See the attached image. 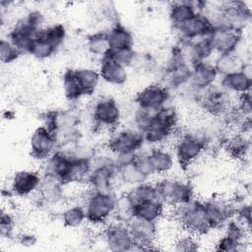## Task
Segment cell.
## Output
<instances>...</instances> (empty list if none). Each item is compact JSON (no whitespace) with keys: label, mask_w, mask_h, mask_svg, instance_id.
I'll use <instances>...</instances> for the list:
<instances>
[{"label":"cell","mask_w":252,"mask_h":252,"mask_svg":"<svg viewBox=\"0 0 252 252\" xmlns=\"http://www.w3.org/2000/svg\"><path fill=\"white\" fill-rule=\"evenodd\" d=\"M43 23L44 16L40 11H30L10 30L7 39L22 54H30Z\"/></svg>","instance_id":"6da1fadb"},{"label":"cell","mask_w":252,"mask_h":252,"mask_svg":"<svg viewBox=\"0 0 252 252\" xmlns=\"http://www.w3.org/2000/svg\"><path fill=\"white\" fill-rule=\"evenodd\" d=\"M177 123L178 114L173 106L167 104L155 110L150 124L142 132L145 143L160 146L174 133Z\"/></svg>","instance_id":"7a4b0ae2"},{"label":"cell","mask_w":252,"mask_h":252,"mask_svg":"<svg viewBox=\"0 0 252 252\" xmlns=\"http://www.w3.org/2000/svg\"><path fill=\"white\" fill-rule=\"evenodd\" d=\"M117 165L113 155L96 154L92 159V169L87 185L91 190L101 192H115Z\"/></svg>","instance_id":"3957f363"},{"label":"cell","mask_w":252,"mask_h":252,"mask_svg":"<svg viewBox=\"0 0 252 252\" xmlns=\"http://www.w3.org/2000/svg\"><path fill=\"white\" fill-rule=\"evenodd\" d=\"M210 20L214 27H225L243 32L251 22V9L243 1L222 2Z\"/></svg>","instance_id":"277c9868"},{"label":"cell","mask_w":252,"mask_h":252,"mask_svg":"<svg viewBox=\"0 0 252 252\" xmlns=\"http://www.w3.org/2000/svg\"><path fill=\"white\" fill-rule=\"evenodd\" d=\"M208 145L209 139L206 132L200 130L184 132L174 144V158L179 166L185 170L200 158Z\"/></svg>","instance_id":"5b68a950"},{"label":"cell","mask_w":252,"mask_h":252,"mask_svg":"<svg viewBox=\"0 0 252 252\" xmlns=\"http://www.w3.org/2000/svg\"><path fill=\"white\" fill-rule=\"evenodd\" d=\"M174 210L175 218L185 232L201 236L213 229L202 200L194 198L191 201L174 208Z\"/></svg>","instance_id":"8992f818"},{"label":"cell","mask_w":252,"mask_h":252,"mask_svg":"<svg viewBox=\"0 0 252 252\" xmlns=\"http://www.w3.org/2000/svg\"><path fill=\"white\" fill-rule=\"evenodd\" d=\"M117 195L115 192H101L91 190L87 194L84 207L87 221L93 225H104L114 217Z\"/></svg>","instance_id":"52a82bcc"},{"label":"cell","mask_w":252,"mask_h":252,"mask_svg":"<svg viewBox=\"0 0 252 252\" xmlns=\"http://www.w3.org/2000/svg\"><path fill=\"white\" fill-rule=\"evenodd\" d=\"M158 199L166 206L176 208L194 199V189L188 180L163 177L155 183Z\"/></svg>","instance_id":"ba28073f"},{"label":"cell","mask_w":252,"mask_h":252,"mask_svg":"<svg viewBox=\"0 0 252 252\" xmlns=\"http://www.w3.org/2000/svg\"><path fill=\"white\" fill-rule=\"evenodd\" d=\"M192 65L187 60L180 43L170 53V57L163 70L162 84L170 91L187 87L191 76Z\"/></svg>","instance_id":"9c48e42d"},{"label":"cell","mask_w":252,"mask_h":252,"mask_svg":"<svg viewBox=\"0 0 252 252\" xmlns=\"http://www.w3.org/2000/svg\"><path fill=\"white\" fill-rule=\"evenodd\" d=\"M190 93L200 108L209 115L221 117L231 106L230 94L216 84L206 90Z\"/></svg>","instance_id":"30bf717a"},{"label":"cell","mask_w":252,"mask_h":252,"mask_svg":"<svg viewBox=\"0 0 252 252\" xmlns=\"http://www.w3.org/2000/svg\"><path fill=\"white\" fill-rule=\"evenodd\" d=\"M144 144L146 143L142 132L135 127H128L112 134L106 146L113 156H118L140 153Z\"/></svg>","instance_id":"8fae6325"},{"label":"cell","mask_w":252,"mask_h":252,"mask_svg":"<svg viewBox=\"0 0 252 252\" xmlns=\"http://www.w3.org/2000/svg\"><path fill=\"white\" fill-rule=\"evenodd\" d=\"M101 238L108 250L114 252L132 251L133 238L126 222L112 220L103 225Z\"/></svg>","instance_id":"7c38bea8"},{"label":"cell","mask_w":252,"mask_h":252,"mask_svg":"<svg viewBox=\"0 0 252 252\" xmlns=\"http://www.w3.org/2000/svg\"><path fill=\"white\" fill-rule=\"evenodd\" d=\"M92 118L97 128L112 129L120 122L121 108L113 97L101 96L93 105Z\"/></svg>","instance_id":"4fadbf2b"},{"label":"cell","mask_w":252,"mask_h":252,"mask_svg":"<svg viewBox=\"0 0 252 252\" xmlns=\"http://www.w3.org/2000/svg\"><path fill=\"white\" fill-rule=\"evenodd\" d=\"M29 144L31 156L42 161L58 150L56 135L44 125L38 126L33 130Z\"/></svg>","instance_id":"5bb4252c"},{"label":"cell","mask_w":252,"mask_h":252,"mask_svg":"<svg viewBox=\"0 0 252 252\" xmlns=\"http://www.w3.org/2000/svg\"><path fill=\"white\" fill-rule=\"evenodd\" d=\"M80 114L74 109L49 110L43 114V125L50 129L56 137L77 130Z\"/></svg>","instance_id":"9a60e30c"},{"label":"cell","mask_w":252,"mask_h":252,"mask_svg":"<svg viewBox=\"0 0 252 252\" xmlns=\"http://www.w3.org/2000/svg\"><path fill=\"white\" fill-rule=\"evenodd\" d=\"M171 97V91L162 83H153L139 91L135 95L137 107L157 110L168 104Z\"/></svg>","instance_id":"2e32d148"},{"label":"cell","mask_w":252,"mask_h":252,"mask_svg":"<svg viewBox=\"0 0 252 252\" xmlns=\"http://www.w3.org/2000/svg\"><path fill=\"white\" fill-rule=\"evenodd\" d=\"M214 29L210 18L204 13L197 12L192 18L175 28L180 42H190L209 36Z\"/></svg>","instance_id":"e0dca14e"},{"label":"cell","mask_w":252,"mask_h":252,"mask_svg":"<svg viewBox=\"0 0 252 252\" xmlns=\"http://www.w3.org/2000/svg\"><path fill=\"white\" fill-rule=\"evenodd\" d=\"M75 156L72 153L58 149L43 160L42 175L59 179L64 184H69L72 165Z\"/></svg>","instance_id":"ac0fdd59"},{"label":"cell","mask_w":252,"mask_h":252,"mask_svg":"<svg viewBox=\"0 0 252 252\" xmlns=\"http://www.w3.org/2000/svg\"><path fill=\"white\" fill-rule=\"evenodd\" d=\"M127 224L133 238L132 250L146 251L153 249L152 245H154L158 232L156 221L133 217Z\"/></svg>","instance_id":"d6986e66"},{"label":"cell","mask_w":252,"mask_h":252,"mask_svg":"<svg viewBox=\"0 0 252 252\" xmlns=\"http://www.w3.org/2000/svg\"><path fill=\"white\" fill-rule=\"evenodd\" d=\"M204 202L205 211L212 228L223 226L235 215V203L223 198H210Z\"/></svg>","instance_id":"ffe728a7"},{"label":"cell","mask_w":252,"mask_h":252,"mask_svg":"<svg viewBox=\"0 0 252 252\" xmlns=\"http://www.w3.org/2000/svg\"><path fill=\"white\" fill-rule=\"evenodd\" d=\"M65 186L66 184L57 178L42 175V180L39 187L31 197H34L33 200L36 205H57L61 203L65 197Z\"/></svg>","instance_id":"44dd1931"},{"label":"cell","mask_w":252,"mask_h":252,"mask_svg":"<svg viewBox=\"0 0 252 252\" xmlns=\"http://www.w3.org/2000/svg\"><path fill=\"white\" fill-rule=\"evenodd\" d=\"M42 173L32 169L16 171L10 181V193L18 197H30L39 187Z\"/></svg>","instance_id":"7402d4cb"},{"label":"cell","mask_w":252,"mask_h":252,"mask_svg":"<svg viewBox=\"0 0 252 252\" xmlns=\"http://www.w3.org/2000/svg\"><path fill=\"white\" fill-rule=\"evenodd\" d=\"M241 38L242 32L225 27H214L210 34L211 43L217 54L235 53Z\"/></svg>","instance_id":"603a6c76"},{"label":"cell","mask_w":252,"mask_h":252,"mask_svg":"<svg viewBox=\"0 0 252 252\" xmlns=\"http://www.w3.org/2000/svg\"><path fill=\"white\" fill-rule=\"evenodd\" d=\"M219 78V75L213 65L208 61L192 65L191 76L187 87L189 91L199 92L214 86Z\"/></svg>","instance_id":"cb8c5ba5"},{"label":"cell","mask_w":252,"mask_h":252,"mask_svg":"<svg viewBox=\"0 0 252 252\" xmlns=\"http://www.w3.org/2000/svg\"><path fill=\"white\" fill-rule=\"evenodd\" d=\"M180 45L191 65L206 62L215 53L210 35L190 42H180Z\"/></svg>","instance_id":"d4e9b609"},{"label":"cell","mask_w":252,"mask_h":252,"mask_svg":"<svg viewBox=\"0 0 252 252\" xmlns=\"http://www.w3.org/2000/svg\"><path fill=\"white\" fill-rule=\"evenodd\" d=\"M220 86L230 94H242L251 92L252 76L242 70L220 77Z\"/></svg>","instance_id":"484cf974"},{"label":"cell","mask_w":252,"mask_h":252,"mask_svg":"<svg viewBox=\"0 0 252 252\" xmlns=\"http://www.w3.org/2000/svg\"><path fill=\"white\" fill-rule=\"evenodd\" d=\"M98 73L101 80L113 86H122L128 80L127 68L109 57L100 60Z\"/></svg>","instance_id":"4316f807"},{"label":"cell","mask_w":252,"mask_h":252,"mask_svg":"<svg viewBox=\"0 0 252 252\" xmlns=\"http://www.w3.org/2000/svg\"><path fill=\"white\" fill-rule=\"evenodd\" d=\"M146 157L154 174L167 173L172 169L175 161L173 154L159 146L151 149Z\"/></svg>","instance_id":"83f0119b"},{"label":"cell","mask_w":252,"mask_h":252,"mask_svg":"<svg viewBox=\"0 0 252 252\" xmlns=\"http://www.w3.org/2000/svg\"><path fill=\"white\" fill-rule=\"evenodd\" d=\"M72 72L83 96L93 94L101 80L98 70L91 67H81L72 69Z\"/></svg>","instance_id":"f1b7e54d"},{"label":"cell","mask_w":252,"mask_h":252,"mask_svg":"<svg viewBox=\"0 0 252 252\" xmlns=\"http://www.w3.org/2000/svg\"><path fill=\"white\" fill-rule=\"evenodd\" d=\"M198 12L197 2L192 1H178L171 3L168 10V18L173 26L177 28Z\"/></svg>","instance_id":"f546056e"},{"label":"cell","mask_w":252,"mask_h":252,"mask_svg":"<svg viewBox=\"0 0 252 252\" xmlns=\"http://www.w3.org/2000/svg\"><path fill=\"white\" fill-rule=\"evenodd\" d=\"M223 148L230 158L241 160L248 156L251 144L246 135L237 133L224 140Z\"/></svg>","instance_id":"4dcf8cb0"},{"label":"cell","mask_w":252,"mask_h":252,"mask_svg":"<svg viewBox=\"0 0 252 252\" xmlns=\"http://www.w3.org/2000/svg\"><path fill=\"white\" fill-rule=\"evenodd\" d=\"M164 210L165 205L158 198H156L136 204L134 208V217L157 222L163 216Z\"/></svg>","instance_id":"1f68e13d"},{"label":"cell","mask_w":252,"mask_h":252,"mask_svg":"<svg viewBox=\"0 0 252 252\" xmlns=\"http://www.w3.org/2000/svg\"><path fill=\"white\" fill-rule=\"evenodd\" d=\"M107 36L111 50L124 47H133L134 36L132 32L122 24L115 23L108 30Z\"/></svg>","instance_id":"d6a6232c"},{"label":"cell","mask_w":252,"mask_h":252,"mask_svg":"<svg viewBox=\"0 0 252 252\" xmlns=\"http://www.w3.org/2000/svg\"><path fill=\"white\" fill-rule=\"evenodd\" d=\"M60 219L63 225L66 227H81L85 222H87V215L84 205L71 204L66 206L60 214Z\"/></svg>","instance_id":"836d02e7"},{"label":"cell","mask_w":252,"mask_h":252,"mask_svg":"<svg viewBox=\"0 0 252 252\" xmlns=\"http://www.w3.org/2000/svg\"><path fill=\"white\" fill-rule=\"evenodd\" d=\"M86 46L88 51L94 56L101 59L106 57L110 50V43L106 32H95L87 36Z\"/></svg>","instance_id":"e575fe53"},{"label":"cell","mask_w":252,"mask_h":252,"mask_svg":"<svg viewBox=\"0 0 252 252\" xmlns=\"http://www.w3.org/2000/svg\"><path fill=\"white\" fill-rule=\"evenodd\" d=\"M244 62L235 53L232 54H218L213 65L219 77L236 72L240 70Z\"/></svg>","instance_id":"d590c367"},{"label":"cell","mask_w":252,"mask_h":252,"mask_svg":"<svg viewBox=\"0 0 252 252\" xmlns=\"http://www.w3.org/2000/svg\"><path fill=\"white\" fill-rule=\"evenodd\" d=\"M126 193L129 195L135 205L141 202L158 198L155 183H151L150 181H145L134 185L130 187L129 190L126 191Z\"/></svg>","instance_id":"8d00e7d4"},{"label":"cell","mask_w":252,"mask_h":252,"mask_svg":"<svg viewBox=\"0 0 252 252\" xmlns=\"http://www.w3.org/2000/svg\"><path fill=\"white\" fill-rule=\"evenodd\" d=\"M134 208L135 204L133 203L129 195L124 192L123 194L117 196L114 218L116 219V220L127 223L134 217Z\"/></svg>","instance_id":"74e56055"},{"label":"cell","mask_w":252,"mask_h":252,"mask_svg":"<svg viewBox=\"0 0 252 252\" xmlns=\"http://www.w3.org/2000/svg\"><path fill=\"white\" fill-rule=\"evenodd\" d=\"M57 50H58V48L56 46H54L51 42L46 40L44 37H42L38 33L36 39L33 42V45L30 52V55H32V57H34L38 60H44V59H48L52 55H54Z\"/></svg>","instance_id":"f35d334b"},{"label":"cell","mask_w":252,"mask_h":252,"mask_svg":"<svg viewBox=\"0 0 252 252\" xmlns=\"http://www.w3.org/2000/svg\"><path fill=\"white\" fill-rule=\"evenodd\" d=\"M62 87L64 95L69 101H76L83 97V94L80 92L74 79L72 69H67L64 72L62 77Z\"/></svg>","instance_id":"ab89813d"},{"label":"cell","mask_w":252,"mask_h":252,"mask_svg":"<svg viewBox=\"0 0 252 252\" xmlns=\"http://www.w3.org/2000/svg\"><path fill=\"white\" fill-rule=\"evenodd\" d=\"M246 241H241L224 232L217 241L215 249L223 252H241L246 250Z\"/></svg>","instance_id":"60d3db41"},{"label":"cell","mask_w":252,"mask_h":252,"mask_svg":"<svg viewBox=\"0 0 252 252\" xmlns=\"http://www.w3.org/2000/svg\"><path fill=\"white\" fill-rule=\"evenodd\" d=\"M200 246L201 244L198 236L185 232V234L180 235L175 239L172 249L176 252H195L200 249Z\"/></svg>","instance_id":"b9f144b4"},{"label":"cell","mask_w":252,"mask_h":252,"mask_svg":"<svg viewBox=\"0 0 252 252\" xmlns=\"http://www.w3.org/2000/svg\"><path fill=\"white\" fill-rule=\"evenodd\" d=\"M106 57H109L115 62L128 68V67H133L137 57V53L134 50V47H124V48L110 50L109 54Z\"/></svg>","instance_id":"7bdbcfd3"},{"label":"cell","mask_w":252,"mask_h":252,"mask_svg":"<svg viewBox=\"0 0 252 252\" xmlns=\"http://www.w3.org/2000/svg\"><path fill=\"white\" fill-rule=\"evenodd\" d=\"M16 220L14 216L2 209L0 217V235L3 239H11L15 234Z\"/></svg>","instance_id":"ee69618b"},{"label":"cell","mask_w":252,"mask_h":252,"mask_svg":"<svg viewBox=\"0 0 252 252\" xmlns=\"http://www.w3.org/2000/svg\"><path fill=\"white\" fill-rule=\"evenodd\" d=\"M21 55L22 53L7 38L0 40V61L3 64H11Z\"/></svg>","instance_id":"f6af8a7d"},{"label":"cell","mask_w":252,"mask_h":252,"mask_svg":"<svg viewBox=\"0 0 252 252\" xmlns=\"http://www.w3.org/2000/svg\"><path fill=\"white\" fill-rule=\"evenodd\" d=\"M234 218L237 219L250 233V230H251V206H250V204L243 203L239 206H236Z\"/></svg>","instance_id":"bcb514c9"},{"label":"cell","mask_w":252,"mask_h":252,"mask_svg":"<svg viewBox=\"0 0 252 252\" xmlns=\"http://www.w3.org/2000/svg\"><path fill=\"white\" fill-rule=\"evenodd\" d=\"M18 242L21 246L30 248V247H33L37 243V237L35 234L32 232H24L19 235Z\"/></svg>","instance_id":"7dc6e473"}]
</instances>
